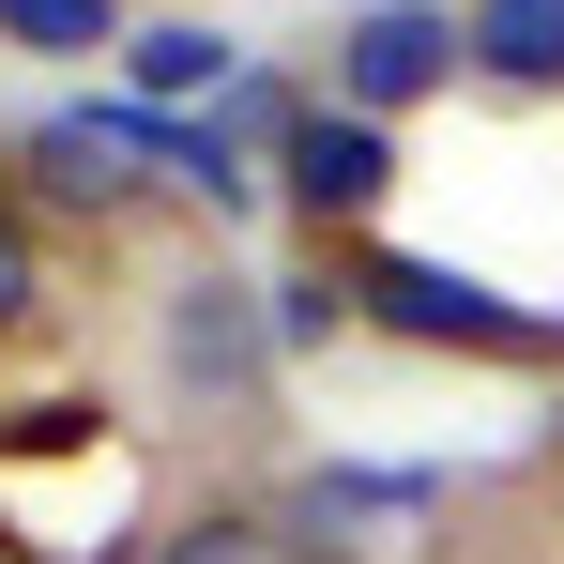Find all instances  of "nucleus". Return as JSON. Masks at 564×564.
<instances>
[{
    "instance_id": "f257e3e1",
    "label": "nucleus",
    "mask_w": 564,
    "mask_h": 564,
    "mask_svg": "<svg viewBox=\"0 0 564 564\" xmlns=\"http://www.w3.org/2000/svg\"><path fill=\"white\" fill-rule=\"evenodd\" d=\"M153 351H169V397L214 412V427H260L290 381V336H275V275H245V260H184V275L153 290Z\"/></svg>"
},
{
    "instance_id": "f03ea898",
    "label": "nucleus",
    "mask_w": 564,
    "mask_h": 564,
    "mask_svg": "<svg viewBox=\"0 0 564 564\" xmlns=\"http://www.w3.org/2000/svg\"><path fill=\"white\" fill-rule=\"evenodd\" d=\"M336 260H351L367 336H397V351H473V367H550L564 351V321L503 305V290L458 275V260H412V245H336Z\"/></svg>"
},
{
    "instance_id": "7ed1b4c3",
    "label": "nucleus",
    "mask_w": 564,
    "mask_h": 564,
    "mask_svg": "<svg viewBox=\"0 0 564 564\" xmlns=\"http://www.w3.org/2000/svg\"><path fill=\"white\" fill-rule=\"evenodd\" d=\"M381 198H397V122H367V107H305L275 138V214L336 260V245H381Z\"/></svg>"
},
{
    "instance_id": "20e7f679",
    "label": "nucleus",
    "mask_w": 564,
    "mask_h": 564,
    "mask_svg": "<svg viewBox=\"0 0 564 564\" xmlns=\"http://www.w3.org/2000/svg\"><path fill=\"white\" fill-rule=\"evenodd\" d=\"M458 77H473L458 0H351V15H336V46H321V93L367 107V122H412V107L458 93Z\"/></svg>"
},
{
    "instance_id": "39448f33",
    "label": "nucleus",
    "mask_w": 564,
    "mask_h": 564,
    "mask_svg": "<svg viewBox=\"0 0 564 564\" xmlns=\"http://www.w3.org/2000/svg\"><path fill=\"white\" fill-rule=\"evenodd\" d=\"M122 77H138V107H153V122H184V93H245V46H229V31H214V15H138V31H122Z\"/></svg>"
},
{
    "instance_id": "423d86ee",
    "label": "nucleus",
    "mask_w": 564,
    "mask_h": 564,
    "mask_svg": "<svg viewBox=\"0 0 564 564\" xmlns=\"http://www.w3.org/2000/svg\"><path fill=\"white\" fill-rule=\"evenodd\" d=\"M473 77L488 93H564V0H473Z\"/></svg>"
},
{
    "instance_id": "0eeeda50",
    "label": "nucleus",
    "mask_w": 564,
    "mask_h": 564,
    "mask_svg": "<svg viewBox=\"0 0 564 564\" xmlns=\"http://www.w3.org/2000/svg\"><path fill=\"white\" fill-rule=\"evenodd\" d=\"M122 31H138L122 0H0V46H15V62H93Z\"/></svg>"
},
{
    "instance_id": "6e6552de",
    "label": "nucleus",
    "mask_w": 564,
    "mask_h": 564,
    "mask_svg": "<svg viewBox=\"0 0 564 564\" xmlns=\"http://www.w3.org/2000/svg\"><path fill=\"white\" fill-rule=\"evenodd\" d=\"M153 564H290V534H275V503H198L153 534Z\"/></svg>"
},
{
    "instance_id": "1a4fd4ad",
    "label": "nucleus",
    "mask_w": 564,
    "mask_h": 564,
    "mask_svg": "<svg viewBox=\"0 0 564 564\" xmlns=\"http://www.w3.org/2000/svg\"><path fill=\"white\" fill-rule=\"evenodd\" d=\"M46 305H62V290H46V245H31V214L0 198V351H15V336H46Z\"/></svg>"
}]
</instances>
